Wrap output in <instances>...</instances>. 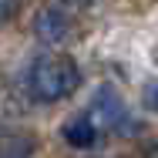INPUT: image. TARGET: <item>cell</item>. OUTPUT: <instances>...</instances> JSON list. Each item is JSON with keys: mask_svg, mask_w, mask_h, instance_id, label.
<instances>
[{"mask_svg": "<svg viewBox=\"0 0 158 158\" xmlns=\"http://www.w3.org/2000/svg\"><path fill=\"white\" fill-rule=\"evenodd\" d=\"M81 84V71L74 57L67 54H40L31 64V74H27V88L37 101H61V98L74 94Z\"/></svg>", "mask_w": 158, "mask_h": 158, "instance_id": "cell-1", "label": "cell"}, {"mask_svg": "<svg viewBox=\"0 0 158 158\" xmlns=\"http://www.w3.org/2000/svg\"><path fill=\"white\" fill-rule=\"evenodd\" d=\"M91 121H94V128H118L121 135H135L138 131V121L128 114L125 101L118 98V91L114 88H98L94 94V104H91V114H88Z\"/></svg>", "mask_w": 158, "mask_h": 158, "instance_id": "cell-2", "label": "cell"}, {"mask_svg": "<svg viewBox=\"0 0 158 158\" xmlns=\"http://www.w3.org/2000/svg\"><path fill=\"white\" fill-rule=\"evenodd\" d=\"M67 27H71V20H67V14L61 7H40L37 17H34V37L40 44H47V47L51 44H61L67 37Z\"/></svg>", "mask_w": 158, "mask_h": 158, "instance_id": "cell-3", "label": "cell"}, {"mask_svg": "<svg viewBox=\"0 0 158 158\" xmlns=\"http://www.w3.org/2000/svg\"><path fill=\"white\" fill-rule=\"evenodd\" d=\"M94 138H98V128L91 118H71L64 125V141L74 145V148H91Z\"/></svg>", "mask_w": 158, "mask_h": 158, "instance_id": "cell-4", "label": "cell"}, {"mask_svg": "<svg viewBox=\"0 0 158 158\" xmlns=\"http://www.w3.org/2000/svg\"><path fill=\"white\" fill-rule=\"evenodd\" d=\"M20 7H24V0H0V24H3V20H10Z\"/></svg>", "mask_w": 158, "mask_h": 158, "instance_id": "cell-5", "label": "cell"}, {"mask_svg": "<svg viewBox=\"0 0 158 158\" xmlns=\"http://www.w3.org/2000/svg\"><path fill=\"white\" fill-rule=\"evenodd\" d=\"M152 61L158 64V44H155V47H152Z\"/></svg>", "mask_w": 158, "mask_h": 158, "instance_id": "cell-6", "label": "cell"}]
</instances>
